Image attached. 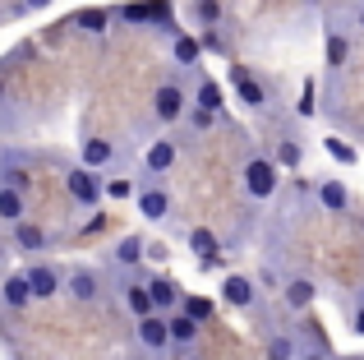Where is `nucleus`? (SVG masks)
Returning <instances> with one entry per match:
<instances>
[{
  "label": "nucleus",
  "mask_w": 364,
  "mask_h": 360,
  "mask_svg": "<svg viewBox=\"0 0 364 360\" xmlns=\"http://www.w3.org/2000/svg\"><path fill=\"white\" fill-rule=\"evenodd\" d=\"M185 125L194 129V134H208V129L217 125V111H203V107H194V102H189V111H185Z\"/></svg>",
  "instance_id": "nucleus-30"
},
{
  "label": "nucleus",
  "mask_w": 364,
  "mask_h": 360,
  "mask_svg": "<svg viewBox=\"0 0 364 360\" xmlns=\"http://www.w3.org/2000/svg\"><path fill=\"white\" fill-rule=\"evenodd\" d=\"M189 250H194L198 259H213L217 254V235L208 231V226H194V231H189Z\"/></svg>",
  "instance_id": "nucleus-29"
},
{
  "label": "nucleus",
  "mask_w": 364,
  "mask_h": 360,
  "mask_svg": "<svg viewBox=\"0 0 364 360\" xmlns=\"http://www.w3.org/2000/svg\"><path fill=\"white\" fill-rule=\"evenodd\" d=\"M102 198H134V185H129V180H107Z\"/></svg>",
  "instance_id": "nucleus-32"
},
{
  "label": "nucleus",
  "mask_w": 364,
  "mask_h": 360,
  "mask_svg": "<svg viewBox=\"0 0 364 360\" xmlns=\"http://www.w3.org/2000/svg\"><path fill=\"white\" fill-rule=\"evenodd\" d=\"M328 360H332V356H328Z\"/></svg>",
  "instance_id": "nucleus-40"
},
{
  "label": "nucleus",
  "mask_w": 364,
  "mask_h": 360,
  "mask_svg": "<svg viewBox=\"0 0 364 360\" xmlns=\"http://www.w3.org/2000/svg\"><path fill=\"white\" fill-rule=\"evenodd\" d=\"M185 111H189V88L180 83V74L176 79H161L157 88H152V116H157L161 125H180Z\"/></svg>",
  "instance_id": "nucleus-1"
},
{
  "label": "nucleus",
  "mask_w": 364,
  "mask_h": 360,
  "mask_svg": "<svg viewBox=\"0 0 364 360\" xmlns=\"http://www.w3.org/2000/svg\"><path fill=\"white\" fill-rule=\"evenodd\" d=\"M272 162L286 166V171H300V166H304V144H300V139H282L277 153H272Z\"/></svg>",
  "instance_id": "nucleus-26"
},
{
  "label": "nucleus",
  "mask_w": 364,
  "mask_h": 360,
  "mask_svg": "<svg viewBox=\"0 0 364 360\" xmlns=\"http://www.w3.org/2000/svg\"><path fill=\"white\" fill-rule=\"evenodd\" d=\"M314 198H318L328 213H346L350 208V185L346 180H332V176H323L318 185H314Z\"/></svg>",
  "instance_id": "nucleus-17"
},
{
  "label": "nucleus",
  "mask_w": 364,
  "mask_h": 360,
  "mask_svg": "<svg viewBox=\"0 0 364 360\" xmlns=\"http://www.w3.org/2000/svg\"><path fill=\"white\" fill-rule=\"evenodd\" d=\"M323 55H328V70H341V65L350 60V37L341 33V28H328V37H323Z\"/></svg>",
  "instance_id": "nucleus-22"
},
{
  "label": "nucleus",
  "mask_w": 364,
  "mask_h": 360,
  "mask_svg": "<svg viewBox=\"0 0 364 360\" xmlns=\"http://www.w3.org/2000/svg\"><path fill=\"white\" fill-rule=\"evenodd\" d=\"M46 5H51V0H18L9 14H33V9H46Z\"/></svg>",
  "instance_id": "nucleus-34"
},
{
  "label": "nucleus",
  "mask_w": 364,
  "mask_h": 360,
  "mask_svg": "<svg viewBox=\"0 0 364 360\" xmlns=\"http://www.w3.org/2000/svg\"><path fill=\"white\" fill-rule=\"evenodd\" d=\"M277 180H282V166H277L272 157H249L245 171H240V185L254 203H267V198L277 194Z\"/></svg>",
  "instance_id": "nucleus-2"
},
{
  "label": "nucleus",
  "mask_w": 364,
  "mask_h": 360,
  "mask_svg": "<svg viewBox=\"0 0 364 360\" xmlns=\"http://www.w3.org/2000/svg\"><path fill=\"white\" fill-rule=\"evenodd\" d=\"M28 217V194L23 189H14V185H0V222H23Z\"/></svg>",
  "instance_id": "nucleus-20"
},
{
  "label": "nucleus",
  "mask_w": 364,
  "mask_h": 360,
  "mask_svg": "<svg viewBox=\"0 0 364 360\" xmlns=\"http://www.w3.org/2000/svg\"><path fill=\"white\" fill-rule=\"evenodd\" d=\"M9 240H14L18 254H42V250H46V231H42L37 222H28V217L9 226Z\"/></svg>",
  "instance_id": "nucleus-19"
},
{
  "label": "nucleus",
  "mask_w": 364,
  "mask_h": 360,
  "mask_svg": "<svg viewBox=\"0 0 364 360\" xmlns=\"http://www.w3.org/2000/svg\"><path fill=\"white\" fill-rule=\"evenodd\" d=\"M355 18H360V28H364V5H360V14H355Z\"/></svg>",
  "instance_id": "nucleus-36"
},
{
  "label": "nucleus",
  "mask_w": 364,
  "mask_h": 360,
  "mask_svg": "<svg viewBox=\"0 0 364 360\" xmlns=\"http://www.w3.org/2000/svg\"><path fill=\"white\" fill-rule=\"evenodd\" d=\"M176 162H180V148L171 144V139H152L148 153H143V176L148 180H166L171 171H176Z\"/></svg>",
  "instance_id": "nucleus-8"
},
{
  "label": "nucleus",
  "mask_w": 364,
  "mask_h": 360,
  "mask_svg": "<svg viewBox=\"0 0 364 360\" xmlns=\"http://www.w3.org/2000/svg\"><path fill=\"white\" fill-rule=\"evenodd\" d=\"M180 360H194V356H189V351H180Z\"/></svg>",
  "instance_id": "nucleus-38"
},
{
  "label": "nucleus",
  "mask_w": 364,
  "mask_h": 360,
  "mask_svg": "<svg viewBox=\"0 0 364 360\" xmlns=\"http://www.w3.org/2000/svg\"><path fill=\"white\" fill-rule=\"evenodd\" d=\"M300 356V337L295 333H272L263 346V360H295Z\"/></svg>",
  "instance_id": "nucleus-24"
},
{
  "label": "nucleus",
  "mask_w": 364,
  "mask_h": 360,
  "mask_svg": "<svg viewBox=\"0 0 364 360\" xmlns=\"http://www.w3.org/2000/svg\"><path fill=\"white\" fill-rule=\"evenodd\" d=\"M143 254H148V240H143L139 231H129V235H120L116 245H111V263H116V268H143Z\"/></svg>",
  "instance_id": "nucleus-14"
},
{
  "label": "nucleus",
  "mask_w": 364,
  "mask_h": 360,
  "mask_svg": "<svg viewBox=\"0 0 364 360\" xmlns=\"http://www.w3.org/2000/svg\"><path fill=\"white\" fill-rule=\"evenodd\" d=\"M65 291H70L79 305H97L102 291H107V277H102V268H88V263H79V268L65 272Z\"/></svg>",
  "instance_id": "nucleus-4"
},
{
  "label": "nucleus",
  "mask_w": 364,
  "mask_h": 360,
  "mask_svg": "<svg viewBox=\"0 0 364 360\" xmlns=\"http://www.w3.org/2000/svg\"><path fill=\"white\" fill-rule=\"evenodd\" d=\"M166 333H171V346H176V351H189V346L198 342V333H203V324H194L185 309H171L166 314Z\"/></svg>",
  "instance_id": "nucleus-15"
},
{
  "label": "nucleus",
  "mask_w": 364,
  "mask_h": 360,
  "mask_svg": "<svg viewBox=\"0 0 364 360\" xmlns=\"http://www.w3.org/2000/svg\"><path fill=\"white\" fill-rule=\"evenodd\" d=\"M198 55H203L198 37H185V33H176V37H171V60H176L180 70H194V65H198Z\"/></svg>",
  "instance_id": "nucleus-23"
},
{
  "label": "nucleus",
  "mask_w": 364,
  "mask_h": 360,
  "mask_svg": "<svg viewBox=\"0 0 364 360\" xmlns=\"http://www.w3.org/2000/svg\"><path fill=\"white\" fill-rule=\"evenodd\" d=\"M79 162L88 166V171H116L120 166V144L107 134H88L79 144Z\"/></svg>",
  "instance_id": "nucleus-5"
},
{
  "label": "nucleus",
  "mask_w": 364,
  "mask_h": 360,
  "mask_svg": "<svg viewBox=\"0 0 364 360\" xmlns=\"http://www.w3.org/2000/svg\"><path fill=\"white\" fill-rule=\"evenodd\" d=\"M231 88H235V97H240V107L249 111V116H263V111L272 107L263 79H258V74H249V70H240V65L231 70Z\"/></svg>",
  "instance_id": "nucleus-6"
},
{
  "label": "nucleus",
  "mask_w": 364,
  "mask_h": 360,
  "mask_svg": "<svg viewBox=\"0 0 364 360\" xmlns=\"http://www.w3.org/2000/svg\"><path fill=\"white\" fill-rule=\"evenodd\" d=\"M0 263H5V240H0Z\"/></svg>",
  "instance_id": "nucleus-37"
},
{
  "label": "nucleus",
  "mask_w": 364,
  "mask_h": 360,
  "mask_svg": "<svg viewBox=\"0 0 364 360\" xmlns=\"http://www.w3.org/2000/svg\"><path fill=\"white\" fill-rule=\"evenodd\" d=\"M139 324V351H148V356H161V351H171V333H166V314H143V319H134Z\"/></svg>",
  "instance_id": "nucleus-10"
},
{
  "label": "nucleus",
  "mask_w": 364,
  "mask_h": 360,
  "mask_svg": "<svg viewBox=\"0 0 364 360\" xmlns=\"http://www.w3.org/2000/svg\"><path fill=\"white\" fill-rule=\"evenodd\" d=\"M143 282H148V296L152 305H157V314H171V309L180 305V287L171 272H143Z\"/></svg>",
  "instance_id": "nucleus-13"
},
{
  "label": "nucleus",
  "mask_w": 364,
  "mask_h": 360,
  "mask_svg": "<svg viewBox=\"0 0 364 360\" xmlns=\"http://www.w3.org/2000/svg\"><path fill=\"white\" fill-rule=\"evenodd\" d=\"M350 333H355V337H364V300L355 305V314H350Z\"/></svg>",
  "instance_id": "nucleus-35"
},
{
  "label": "nucleus",
  "mask_w": 364,
  "mask_h": 360,
  "mask_svg": "<svg viewBox=\"0 0 364 360\" xmlns=\"http://www.w3.org/2000/svg\"><path fill=\"white\" fill-rule=\"evenodd\" d=\"M198 46H203V51H217V55L226 51V42H222V33H217V28H203V37H198Z\"/></svg>",
  "instance_id": "nucleus-33"
},
{
  "label": "nucleus",
  "mask_w": 364,
  "mask_h": 360,
  "mask_svg": "<svg viewBox=\"0 0 364 360\" xmlns=\"http://www.w3.org/2000/svg\"><path fill=\"white\" fill-rule=\"evenodd\" d=\"M176 309H185V314L194 319V324H208V319L217 314V305H213L208 296H180V305H176Z\"/></svg>",
  "instance_id": "nucleus-28"
},
{
  "label": "nucleus",
  "mask_w": 364,
  "mask_h": 360,
  "mask_svg": "<svg viewBox=\"0 0 364 360\" xmlns=\"http://www.w3.org/2000/svg\"><path fill=\"white\" fill-rule=\"evenodd\" d=\"M134 208H139L143 222H166L171 217V194L157 185V180H143V185L134 189Z\"/></svg>",
  "instance_id": "nucleus-7"
},
{
  "label": "nucleus",
  "mask_w": 364,
  "mask_h": 360,
  "mask_svg": "<svg viewBox=\"0 0 364 360\" xmlns=\"http://www.w3.org/2000/svg\"><path fill=\"white\" fill-rule=\"evenodd\" d=\"M222 300L231 309H245V314H249V309L258 305V282L249 277V272H226V277H222Z\"/></svg>",
  "instance_id": "nucleus-9"
},
{
  "label": "nucleus",
  "mask_w": 364,
  "mask_h": 360,
  "mask_svg": "<svg viewBox=\"0 0 364 360\" xmlns=\"http://www.w3.org/2000/svg\"><path fill=\"white\" fill-rule=\"evenodd\" d=\"M328 153L337 157L341 166H355V162H360V153H355V148H350V144H341V139H328Z\"/></svg>",
  "instance_id": "nucleus-31"
},
{
  "label": "nucleus",
  "mask_w": 364,
  "mask_h": 360,
  "mask_svg": "<svg viewBox=\"0 0 364 360\" xmlns=\"http://www.w3.org/2000/svg\"><path fill=\"white\" fill-rule=\"evenodd\" d=\"M171 14V9L166 5H161V0H143V5H120V18H124V23H134V28H148V23H157V18H166Z\"/></svg>",
  "instance_id": "nucleus-21"
},
{
  "label": "nucleus",
  "mask_w": 364,
  "mask_h": 360,
  "mask_svg": "<svg viewBox=\"0 0 364 360\" xmlns=\"http://www.w3.org/2000/svg\"><path fill=\"white\" fill-rule=\"evenodd\" d=\"M0 97H5V83H0Z\"/></svg>",
  "instance_id": "nucleus-39"
},
{
  "label": "nucleus",
  "mask_w": 364,
  "mask_h": 360,
  "mask_svg": "<svg viewBox=\"0 0 364 360\" xmlns=\"http://www.w3.org/2000/svg\"><path fill=\"white\" fill-rule=\"evenodd\" d=\"M28 287H33V300H51V296H60V287H65V272L55 268V263H28Z\"/></svg>",
  "instance_id": "nucleus-12"
},
{
  "label": "nucleus",
  "mask_w": 364,
  "mask_h": 360,
  "mask_svg": "<svg viewBox=\"0 0 364 360\" xmlns=\"http://www.w3.org/2000/svg\"><path fill=\"white\" fill-rule=\"evenodd\" d=\"M65 194L74 198V208H102V180L97 171H88V166H70L65 171Z\"/></svg>",
  "instance_id": "nucleus-3"
},
{
  "label": "nucleus",
  "mask_w": 364,
  "mask_h": 360,
  "mask_svg": "<svg viewBox=\"0 0 364 360\" xmlns=\"http://www.w3.org/2000/svg\"><path fill=\"white\" fill-rule=\"evenodd\" d=\"M74 28H79V33H88V37H107L111 9H79V14H74Z\"/></svg>",
  "instance_id": "nucleus-25"
},
{
  "label": "nucleus",
  "mask_w": 364,
  "mask_h": 360,
  "mask_svg": "<svg viewBox=\"0 0 364 360\" xmlns=\"http://www.w3.org/2000/svg\"><path fill=\"white\" fill-rule=\"evenodd\" d=\"M189 102H194V107H203V111H217V116H222V107H226V88L213 79V74H198L194 92H189Z\"/></svg>",
  "instance_id": "nucleus-18"
},
{
  "label": "nucleus",
  "mask_w": 364,
  "mask_h": 360,
  "mask_svg": "<svg viewBox=\"0 0 364 360\" xmlns=\"http://www.w3.org/2000/svg\"><path fill=\"white\" fill-rule=\"evenodd\" d=\"M282 300H286V309H291V314H304V309L318 300V287H314L309 277H286L282 282Z\"/></svg>",
  "instance_id": "nucleus-16"
},
{
  "label": "nucleus",
  "mask_w": 364,
  "mask_h": 360,
  "mask_svg": "<svg viewBox=\"0 0 364 360\" xmlns=\"http://www.w3.org/2000/svg\"><path fill=\"white\" fill-rule=\"evenodd\" d=\"M0 300H5L9 314H28V305H33V287H28V272L14 268L0 277Z\"/></svg>",
  "instance_id": "nucleus-11"
},
{
  "label": "nucleus",
  "mask_w": 364,
  "mask_h": 360,
  "mask_svg": "<svg viewBox=\"0 0 364 360\" xmlns=\"http://www.w3.org/2000/svg\"><path fill=\"white\" fill-rule=\"evenodd\" d=\"M194 23L198 28H222V18H226V9H222V0H194Z\"/></svg>",
  "instance_id": "nucleus-27"
}]
</instances>
